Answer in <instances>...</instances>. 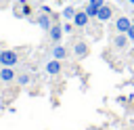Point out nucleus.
Wrapping results in <instances>:
<instances>
[{
  "label": "nucleus",
  "mask_w": 134,
  "mask_h": 130,
  "mask_svg": "<svg viewBox=\"0 0 134 130\" xmlns=\"http://www.w3.org/2000/svg\"><path fill=\"white\" fill-rule=\"evenodd\" d=\"M17 63H19L17 50H10V48L0 50V67H15Z\"/></svg>",
  "instance_id": "f257e3e1"
},
{
  "label": "nucleus",
  "mask_w": 134,
  "mask_h": 130,
  "mask_svg": "<svg viewBox=\"0 0 134 130\" xmlns=\"http://www.w3.org/2000/svg\"><path fill=\"white\" fill-rule=\"evenodd\" d=\"M13 15L17 19H31V6L25 0H17L15 6H13Z\"/></svg>",
  "instance_id": "f03ea898"
},
{
  "label": "nucleus",
  "mask_w": 134,
  "mask_h": 130,
  "mask_svg": "<svg viewBox=\"0 0 134 130\" xmlns=\"http://www.w3.org/2000/svg\"><path fill=\"white\" fill-rule=\"evenodd\" d=\"M71 52H73V57H75V59H86V57L90 55V46H88L84 40H77V42H73Z\"/></svg>",
  "instance_id": "7ed1b4c3"
},
{
  "label": "nucleus",
  "mask_w": 134,
  "mask_h": 130,
  "mask_svg": "<svg viewBox=\"0 0 134 130\" xmlns=\"http://www.w3.org/2000/svg\"><path fill=\"white\" fill-rule=\"evenodd\" d=\"M63 23H52V27L48 29V38L52 44H61V38H63Z\"/></svg>",
  "instance_id": "20e7f679"
},
{
  "label": "nucleus",
  "mask_w": 134,
  "mask_h": 130,
  "mask_svg": "<svg viewBox=\"0 0 134 130\" xmlns=\"http://www.w3.org/2000/svg\"><path fill=\"white\" fill-rule=\"evenodd\" d=\"M130 25H132V21H130V17H126V15H119V17L115 19V23H113V27H115L117 34H126V31L130 29Z\"/></svg>",
  "instance_id": "39448f33"
},
{
  "label": "nucleus",
  "mask_w": 134,
  "mask_h": 130,
  "mask_svg": "<svg viewBox=\"0 0 134 130\" xmlns=\"http://www.w3.org/2000/svg\"><path fill=\"white\" fill-rule=\"evenodd\" d=\"M44 71H46L48 75H59V73L63 71V63H61L59 59H50V61L44 65Z\"/></svg>",
  "instance_id": "423d86ee"
},
{
  "label": "nucleus",
  "mask_w": 134,
  "mask_h": 130,
  "mask_svg": "<svg viewBox=\"0 0 134 130\" xmlns=\"http://www.w3.org/2000/svg\"><path fill=\"white\" fill-rule=\"evenodd\" d=\"M15 80H17V71H15V67H0V82L10 84V82H15Z\"/></svg>",
  "instance_id": "0eeeda50"
},
{
  "label": "nucleus",
  "mask_w": 134,
  "mask_h": 130,
  "mask_svg": "<svg viewBox=\"0 0 134 130\" xmlns=\"http://www.w3.org/2000/svg\"><path fill=\"white\" fill-rule=\"evenodd\" d=\"M36 23H38V27H40V29L48 31V29L52 27V23H54V21H52V17H50V15H46V13H40V15H38V19H36Z\"/></svg>",
  "instance_id": "6e6552de"
},
{
  "label": "nucleus",
  "mask_w": 134,
  "mask_h": 130,
  "mask_svg": "<svg viewBox=\"0 0 134 130\" xmlns=\"http://www.w3.org/2000/svg\"><path fill=\"white\" fill-rule=\"evenodd\" d=\"M96 19H98V21H103V23L111 21V19H113V8H111L109 4H103V6L98 8V15H96Z\"/></svg>",
  "instance_id": "1a4fd4ad"
},
{
  "label": "nucleus",
  "mask_w": 134,
  "mask_h": 130,
  "mask_svg": "<svg viewBox=\"0 0 134 130\" xmlns=\"http://www.w3.org/2000/svg\"><path fill=\"white\" fill-rule=\"evenodd\" d=\"M88 23H90L88 13H86V10H77L75 17H73V25H75V27H88Z\"/></svg>",
  "instance_id": "9d476101"
},
{
  "label": "nucleus",
  "mask_w": 134,
  "mask_h": 130,
  "mask_svg": "<svg viewBox=\"0 0 134 130\" xmlns=\"http://www.w3.org/2000/svg\"><path fill=\"white\" fill-rule=\"evenodd\" d=\"M128 44H130L128 34H115V38H113V46H115L117 50H126Z\"/></svg>",
  "instance_id": "9b49d317"
},
{
  "label": "nucleus",
  "mask_w": 134,
  "mask_h": 130,
  "mask_svg": "<svg viewBox=\"0 0 134 130\" xmlns=\"http://www.w3.org/2000/svg\"><path fill=\"white\" fill-rule=\"evenodd\" d=\"M67 57H69V50H67V46H63V44H54V46H52V59L65 61Z\"/></svg>",
  "instance_id": "f8f14e48"
},
{
  "label": "nucleus",
  "mask_w": 134,
  "mask_h": 130,
  "mask_svg": "<svg viewBox=\"0 0 134 130\" xmlns=\"http://www.w3.org/2000/svg\"><path fill=\"white\" fill-rule=\"evenodd\" d=\"M75 13H77V10H75L73 6H65V8H63V13H61V17H63L65 21H73Z\"/></svg>",
  "instance_id": "ddd939ff"
},
{
  "label": "nucleus",
  "mask_w": 134,
  "mask_h": 130,
  "mask_svg": "<svg viewBox=\"0 0 134 130\" xmlns=\"http://www.w3.org/2000/svg\"><path fill=\"white\" fill-rule=\"evenodd\" d=\"M15 82H17L19 86H27V84H31V75H29V73H19Z\"/></svg>",
  "instance_id": "4468645a"
},
{
  "label": "nucleus",
  "mask_w": 134,
  "mask_h": 130,
  "mask_svg": "<svg viewBox=\"0 0 134 130\" xmlns=\"http://www.w3.org/2000/svg\"><path fill=\"white\" fill-rule=\"evenodd\" d=\"M84 10L88 13V17H90V19H96V15H98V6H94V4H90V2L86 4V8H84Z\"/></svg>",
  "instance_id": "2eb2a0df"
},
{
  "label": "nucleus",
  "mask_w": 134,
  "mask_h": 130,
  "mask_svg": "<svg viewBox=\"0 0 134 130\" xmlns=\"http://www.w3.org/2000/svg\"><path fill=\"white\" fill-rule=\"evenodd\" d=\"M73 27H75V25H73V21L63 23V31H65V34H71V31H73Z\"/></svg>",
  "instance_id": "dca6fc26"
},
{
  "label": "nucleus",
  "mask_w": 134,
  "mask_h": 130,
  "mask_svg": "<svg viewBox=\"0 0 134 130\" xmlns=\"http://www.w3.org/2000/svg\"><path fill=\"white\" fill-rule=\"evenodd\" d=\"M126 34H128V38H130V42H134V23L130 25V29H128Z\"/></svg>",
  "instance_id": "f3484780"
},
{
  "label": "nucleus",
  "mask_w": 134,
  "mask_h": 130,
  "mask_svg": "<svg viewBox=\"0 0 134 130\" xmlns=\"http://www.w3.org/2000/svg\"><path fill=\"white\" fill-rule=\"evenodd\" d=\"M88 2H90V4H94V6H98V8L105 4V0H88Z\"/></svg>",
  "instance_id": "a211bd4d"
},
{
  "label": "nucleus",
  "mask_w": 134,
  "mask_h": 130,
  "mask_svg": "<svg viewBox=\"0 0 134 130\" xmlns=\"http://www.w3.org/2000/svg\"><path fill=\"white\" fill-rule=\"evenodd\" d=\"M40 13H46V15H52V8H50V6H46V4H44V6H42V10H40Z\"/></svg>",
  "instance_id": "6ab92c4d"
},
{
  "label": "nucleus",
  "mask_w": 134,
  "mask_h": 130,
  "mask_svg": "<svg viewBox=\"0 0 134 130\" xmlns=\"http://www.w3.org/2000/svg\"><path fill=\"white\" fill-rule=\"evenodd\" d=\"M128 2H130V4H132V6H134V0H128Z\"/></svg>",
  "instance_id": "aec40b11"
},
{
  "label": "nucleus",
  "mask_w": 134,
  "mask_h": 130,
  "mask_svg": "<svg viewBox=\"0 0 134 130\" xmlns=\"http://www.w3.org/2000/svg\"><path fill=\"white\" fill-rule=\"evenodd\" d=\"M115 2H124V0H115Z\"/></svg>",
  "instance_id": "412c9836"
}]
</instances>
